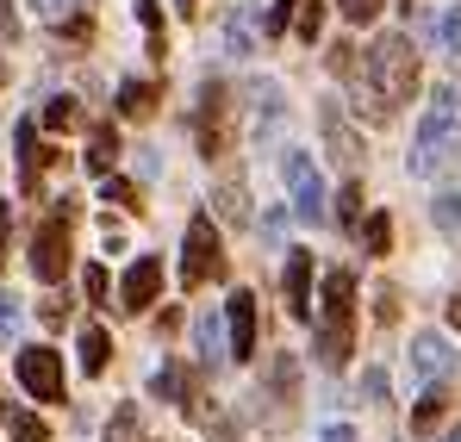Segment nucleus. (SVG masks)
Returning <instances> with one entry per match:
<instances>
[{"label": "nucleus", "instance_id": "1", "mask_svg": "<svg viewBox=\"0 0 461 442\" xmlns=\"http://www.w3.org/2000/svg\"><path fill=\"white\" fill-rule=\"evenodd\" d=\"M362 87H368V113L375 119H393L411 87H418V57H411V38L405 32H381L375 50L362 57Z\"/></svg>", "mask_w": 461, "mask_h": 442}, {"label": "nucleus", "instance_id": "2", "mask_svg": "<svg viewBox=\"0 0 461 442\" xmlns=\"http://www.w3.org/2000/svg\"><path fill=\"white\" fill-rule=\"evenodd\" d=\"M312 349H318V368H330V374L343 368L349 349H356V275H349V268H330V275H324Z\"/></svg>", "mask_w": 461, "mask_h": 442}, {"label": "nucleus", "instance_id": "3", "mask_svg": "<svg viewBox=\"0 0 461 442\" xmlns=\"http://www.w3.org/2000/svg\"><path fill=\"white\" fill-rule=\"evenodd\" d=\"M456 125H461V94L456 87H437L424 119H418V138H411V175H437V162L449 156Z\"/></svg>", "mask_w": 461, "mask_h": 442}, {"label": "nucleus", "instance_id": "4", "mask_svg": "<svg viewBox=\"0 0 461 442\" xmlns=\"http://www.w3.org/2000/svg\"><path fill=\"white\" fill-rule=\"evenodd\" d=\"M69 224H76V206L69 200L38 224V237H32V275L38 281H63L69 275Z\"/></svg>", "mask_w": 461, "mask_h": 442}, {"label": "nucleus", "instance_id": "5", "mask_svg": "<svg viewBox=\"0 0 461 442\" xmlns=\"http://www.w3.org/2000/svg\"><path fill=\"white\" fill-rule=\"evenodd\" d=\"M212 275H225V243H219V224L212 212L187 224V256H181V287H206Z\"/></svg>", "mask_w": 461, "mask_h": 442}, {"label": "nucleus", "instance_id": "6", "mask_svg": "<svg viewBox=\"0 0 461 442\" xmlns=\"http://www.w3.org/2000/svg\"><path fill=\"white\" fill-rule=\"evenodd\" d=\"M287 194H294V219L300 224H324L330 219V206H324V175H318V162H312L306 149L287 156Z\"/></svg>", "mask_w": 461, "mask_h": 442}, {"label": "nucleus", "instance_id": "7", "mask_svg": "<svg viewBox=\"0 0 461 442\" xmlns=\"http://www.w3.org/2000/svg\"><path fill=\"white\" fill-rule=\"evenodd\" d=\"M19 386L32 392V399H63V362H57V349H19Z\"/></svg>", "mask_w": 461, "mask_h": 442}, {"label": "nucleus", "instance_id": "8", "mask_svg": "<svg viewBox=\"0 0 461 442\" xmlns=\"http://www.w3.org/2000/svg\"><path fill=\"white\" fill-rule=\"evenodd\" d=\"M162 293V262L156 256H138L131 268H125V287H119V305L125 311H150V299Z\"/></svg>", "mask_w": 461, "mask_h": 442}, {"label": "nucleus", "instance_id": "9", "mask_svg": "<svg viewBox=\"0 0 461 442\" xmlns=\"http://www.w3.org/2000/svg\"><path fill=\"white\" fill-rule=\"evenodd\" d=\"M225 87H219V81H206V87H200V149H206V156H225Z\"/></svg>", "mask_w": 461, "mask_h": 442}, {"label": "nucleus", "instance_id": "10", "mask_svg": "<svg viewBox=\"0 0 461 442\" xmlns=\"http://www.w3.org/2000/svg\"><path fill=\"white\" fill-rule=\"evenodd\" d=\"M13 149H19V181H25V194H38V175H44V168H50V156H57V149L38 144V119H19Z\"/></svg>", "mask_w": 461, "mask_h": 442}, {"label": "nucleus", "instance_id": "11", "mask_svg": "<svg viewBox=\"0 0 461 442\" xmlns=\"http://www.w3.org/2000/svg\"><path fill=\"white\" fill-rule=\"evenodd\" d=\"M456 368V349H449V337H437V330H424V337H411V374L418 380H443V374Z\"/></svg>", "mask_w": 461, "mask_h": 442}, {"label": "nucleus", "instance_id": "12", "mask_svg": "<svg viewBox=\"0 0 461 442\" xmlns=\"http://www.w3.org/2000/svg\"><path fill=\"white\" fill-rule=\"evenodd\" d=\"M281 293H287V311H294V318L306 324V318H312V249H294V256H287Z\"/></svg>", "mask_w": 461, "mask_h": 442}, {"label": "nucleus", "instance_id": "13", "mask_svg": "<svg viewBox=\"0 0 461 442\" xmlns=\"http://www.w3.org/2000/svg\"><path fill=\"white\" fill-rule=\"evenodd\" d=\"M230 356L249 362L256 356V293H230Z\"/></svg>", "mask_w": 461, "mask_h": 442}, {"label": "nucleus", "instance_id": "14", "mask_svg": "<svg viewBox=\"0 0 461 442\" xmlns=\"http://www.w3.org/2000/svg\"><path fill=\"white\" fill-rule=\"evenodd\" d=\"M249 125H256V131H275V125H281V87H275V81H256V87H249Z\"/></svg>", "mask_w": 461, "mask_h": 442}, {"label": "nucleus", "instance_id": "15", "mask_svg": "<svg viewBox=\"0 0 461 442\" xmlns=\"http://www.w3.org/2000/svg\"><path fill=\"white\" fill-rule=\"evenodd\" d=\"M318 119H324L330 156H337V162H356V138H349V125H343V106H337V100H324V106H318Z\"/></svg>", "mask_w": 461, "mask_h": 442}, {"label": "nucleus", "instance_id": "16", "mask_svg": "<svg viewBox=\"0 0 461 442\" xmlns=\"http://www.w3.org/2000/svg\"><path fill=\"white\" fill-rule=\"evenodd\" d=\"M113 162H119V131L113 125H94L87 131V168L94 175H113Z\"/></svg>", "mask_w": 461, "mask_h": 442}, {"label": "nucleus", "instance_id": "17", "mask_svg": "<svg viewBox=\"0 0 461 442\" xmlns=\"http://www.w3.org/2000/svg\"><path fill=\"white\" fill-rule=\"evenodd\" d=\"M150 386H156V399H168V405H181V411H194V386H187V374L175 368V362H162Z\"/></svg>", "mask_w": 461, "mask_h": 442}, {"label": "nucleus", "instance_id": "18", "mask_svg": "<svg viewBox=\"0 0 461 442\" xmlns=\"http://www.w3.org/2000/svg\"><path fill=\"white\" fill-rule=\"evenodd\" d=\"M194 343H200V362H206V368H219V362L230 356V349H225V324H219L212 311H206V318L194 324Z\"/></svg>", "mask_w": 461, "mask_h": 442}, {"label": "nucleus", "instance_id": "19", "mask_svg": "<svg viewBox=\"0 0 461 442\" xmlns=\"http://www.w3.org/2000/svg\"><path fill=\"white\" fill-rule=\"evenodd\" d=\"M106 362H113V337H106L100 324H87V330H81V368L106 374Z\"/></svg>", "mask_w": 461, "mask_h": 442}, {"label": "nucleus", "instance_id": "20", "mask_svg": "<svg viewBox=\"0 0 461 442\" xmlns=\"http://www.w3.org/2000/svg\"><path fill=\"white\" fill-rule=\"evenodd\" d=\"M212 206H219V219H225V224H249V194H243V181H219Z\"/></svg>", "mask_w": 461, "mask_h": 442}, {"label": "nucleus", "instance_id": "21", "mask_svg": "<svg viewBox=\"0 0 461 442\" xmlns=\"http://www.w3.org/2000/svg\"><path fill=\"white\" fill-rule=\"evenodd\" d=\"M119 113H125V119H150L156 113V87L150 81H119Z\"/></svg>", "mask_w": 461, "mask_h": 442}, {"label": "nucleus", "instance_id": "22", "mask_svg": "<svg viewBox=\"0 0 461 442\" xmlns=\"http://www.w3.org/2000/svg\"><path fill=\"white\" fill-rule=\"evenodd\" d=\"M225 57H256V32H249V13H230L225 19Z\"/></svg>", "mask_w": 461, "mask_h": 442}, {"label": "nucleus", "instance_id": "23", "mask_svg": "<svg viewBox=\"0 0 461 442\" xmlns=\"http://www.w3.org/2000/svg\"><path fill=\"white\" fill-rule=\"evenodd\" d=\"M76 125H81V106L69 94H57V100L44 106V131H76Z\"/></svg>", "mask_w": 461, "mask_h": 442}, {"label": "nucleus", "instance_id": "24", "mask_svg": "<svg viewBox=\"0 0 461 442\" xmlns=\"http://www.w3.org/2000/svg\"><path fill=\"white\" fill-rule=\"evenodd\" d=\"M362 243H368V256H386V249H393V219H386V212L362 219Z\"/></svg>", "mask_w": 461, "mask_h": 442}, {"label": "nucleus", "instance_id": "25", "mask_svg": "<svg viewBox=\"0 0 461 442\" xmlns=\"http://www.w3.org/2000/svg\"><path fill=\"white\" fill-rule=\"evenodd\" d=\"M106 442H144V430H138V405H119V411H113Z\"/></svg>", "mask_w": 461, "mask_h": 442}, {"label": "nucleus", "instance_id": "26", "mask_svg": "<svg viewBox=\"0 0 461 442\" xmlns=\"http://www.w3.org/2000/svg\"><path fill=\"white\" fill-rule=\"evenodd\" d=\"M443 411H449V392L437 386V392H424V399H418V411H411V430H430Z\"/></svg>", "mask_w": 461, "mask_h": 442}, {"label": "nucleus", "instance_id": "27", "mask_svg": "<svg viewBox=\"0 0 461 442\" xmlns=\"http://www.w3.org/2000/svg\"><path fill=\"white\" fill-rule=\"evenodd\" d=\"M430 219H437V230H449V237H456V230H461V194H437Z\"/></svg>", "mask_w": 461, "mask_h": 442}, {"label": "nucleus", "instance_id": "28", "mask_svg": "<svg viewBox=\"0 0 461 442\" xmlns=\"http://www.w3.org/2000/svg\"><path fill=\"white\" fill-rule=\"evenodd\" d=\"M337 219L349 224V230H362V181H349V187L337 194Z\"/></svg>", "mask_w": 461, "mask_h": 442}, {"label": "nucleus", "instance_id": "29", "mask_svg": "<svg viewBox=\"0 0 461 442\" xmlns=\"http://www.w3.org/2000/svg\"><path fill=\"white\" fill-rule=\"evenodd\" d=\"M330 69L343 75V81H356V75H362V63H356V44H349V38H343V44H330Z\"/></svg>", "mask_w": 461, "mask_h": 442}, {"label": "nucleus", "instance_id": "30", "mask_svg": "<svg viewBox=\"0 0 461 442\" xmlns=\"http://www.w3.org/2000/svg\"><path fill=\"white\" fill-rule=\"evenodd\" d=\"M100 200H113V206H144V200H138V187H131V181H119V175H106Z\"/></svg>", "mask_w": 461, "mask_h": 442}, {"label": "nucleus", "instance_id": "31", "mask_svg": "<svg viewBox=\"0 0 461 442\" xmlns=\"http://www.w3.org/2000/svg\"><path fill=\"white\" fill-rule=\"evenodd\" d=\"M138 19H144V32H150V50L162 57V6H156V0H138Z\"/></svg>", "mask_w": 461, "mask_h": 442}, {"label": "nucleus", "instance_id": "32", "mask_svg": "<svg viewBox=\"0 0 461 442\" xmlns=\"http://www.w3.org/2000/svg\"><path fill=\"white\" fill-rule=\"evenodd\" d=\"M443 50H449V57L461 63V0L449 6V13H443Z\"/></svg>", "mask_w": 461, "mask_h": 442}, {"label": "nucleus", "instance_id": "33", "mask_svg": "<svg viewBox=\"0 0 461 442\" xmlns=\"http://www.w3.org/2000/svg\"><path fill=\"white\" fill-rule=\"evenodd\" d=\"M13 442H50V430H44L32 411H19V418H13Z\"/></svg>", "mask_w": 461, "mask_h": 442}, {"label": "nucleus", "instance_id": "34", "mask_svg": "<svg viewBox=\"0 0 461 442\" xmlns=\"http://www.w3.org/2000/svg\"><path fill=\"white\" fill-rule=\"evenodd\" d=\"M368 405H386V374L381 368H362V386H356Z\"/></svg>", "mask_w": 461, "mask_h": 442}, {"label": "nucleus", "instance_id": "35", "mask_svg": "<svg viewBox=\"0 0 461 442\" xmlns=\"http://www.w3.org/2000/svg\"><path fill=\"white\" fill-rule=\"evenodd\" d=\"M13 337H19V299L0 293V343H13Z\"/></svg>", "mask_w": 461, "mask_h": 442}, {"label": "nucleus", "instance_id": "36", "mask_svg": "<svg viewBox=\"0 0 461 442\" xmlns=\"http://www.w3.org/2000/svg\"><path fill=\"white\" fill-rule=\"evenodd\" d=\"M318 25H324V6H318V0H300V38H318Z\"/></svg>", "mask_w": 461, "mask_h": 442}, {"label": "nucleus", "instance_id": "37", "mask_svg": "<svg viewBox=\"0 0 461 442\" xmlns=\"http://www.w3.org/2000/svg\"><path fill=\"white\" fill-rule=\"evenodd\" d=\"M343 6V19H356V25H368L375 13H381V0H337Z\"/></svg>", "mask_w": 461, "mask_h": 442}, {"label": "nucleus", "instance_id": "38", "mask_svg": "<svg viewBox=\"0 0 461 442\" xmlns=\"http://www.w3.org/2000/svg\"><path fill=\"white\" fill-rule=\"evenodd\" d=\"M375 318H381V324H393V318H399V293H393V287H381V293H375Z\"/></svg>", "mask_w": 461, "mask_h": 442}, {"label": "nucleus", "instance_id": "39", "mask_svg": "<svg viewBox=\"0 0 461 442\" xmlns=\"http://www.w3.org/2000/svg\"><path fill=\"white\" fill-rule=\"evenodd\" d=\"M25 6H32L38 19H63V13H69V0H25Z\"/></svg>", "mask_w": 461, "mask_h": 442}, {"label": "nucleus", "instance_id": "40", "mask_svg": "<svg viewBox=\"0 0 461 442\" xmlns=\"http://www.w3.org/2000/svg\"><path fill=\"white\" fill-rule=\"evenodd\" d=\"M81 287H87V299H106V268H87Z\"/></svg>", "mask_w": 461, "mask_h": 442}, {"label": "nucleus", "instance_id": "41", "mask_svg": "<svg viewBox=\"0 0 461 442\" xmlns=\"http://www.w3.org/2000/svg\"><path fill=\"white\" fill-rule=\"evenodd\" d=\"M69 318V299H44V324H63Z\"/></svg>", "mask_w": 461, "mask_h": 442}, {"label": "nucleus", "instance_id": "42", "mask_svg": "<svg viewBox=\"0 0 461 442\" xmlns=\"http://www.w3.org/2000/svg\"><path fill=\"white\" fill-rule=\"evenodd\" d=\"M318 442H356V430H349V424H330V430H324Z\"/></svg>", "mask_w": 461, "mask_h": 442}, {"label": "nucleus", "instance_id": "43", "mask_svg": "<svg viewBox=\"0 0 461 442\" xmlns=\"http://www.w3.org/2000/svg\"><path fill=\"white\" fill-rule=\"evenodd\" d=\"M449 324H461V293H456V299H449Z\"/></svg>", "mask_w": 461, "mask_h": 442}, {"label": "nucleus", "instance_id": "44", "mask_svg": "<svg viewBox=\"0 0 461 442\" xmlns=\"http://www.w3.org/2000/svg\"><path fill=\"white\" fill-rule=\"evenodd\" d=\"M6 224H13V212H6V200H0V237H6Z\"/></svg>", "mask_w": 461, "mask_h": 442}, {"label": "nucleus", "instance_id": "45", "mask_svg": "<svg viewBox=\"0 0 461 442\" xmlns=\"http://www.w3.org/2000/svg\"><path fill=\"white\" fill-rule=\"evenodd\" d=\"M194 6H200V0H181V13H194Z\"/></svg>", "mask_w": 461, "mask_h": 442}, {"label": "nucleus", "instance_id": "46", "mask_svg": "<svg viewBox=\"0 0 461 442\" xmlns=\"http://www.w3.org/2000/svg\"><path fill=\"white\" fill-rule=\"evenodd\" d=\"M443 442H461V430H449V437H443Z\"/></svg>", "mask_w": 461, "mask_h": 442}, {"label": "nucleus", "instance_id": "47", "mask_svg": "<svg viewBox=\"0 0 461 442\" xmlns=\"http://www.w3.org/2000/svg\"><path fill=\"white\" fill-rule=\"evenodd\" d=\"M411 6H418V0H405V13H411Z\"/></svg>", "mask_w": 461, "mask_h": 442}]
</instances>
